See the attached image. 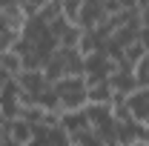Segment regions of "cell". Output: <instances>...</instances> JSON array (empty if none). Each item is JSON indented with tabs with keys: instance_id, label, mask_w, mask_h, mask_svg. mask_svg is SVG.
<instances>
[{
	"instance_id": "6da1fadb",
	"label": "cell",
	"mask_w": 149,
	"mask_h": 146,
	"mask_svg": "<svg viewBox=\"0 0 149 146\" xmlns=\"http://www.w3.org/2000/svg\"><path fill=\"white\" fill-rule=\"evenodd\" d=\"M52 89L57 97V109H80L86 106V77L83 74H63L52 80Z\"/></svg>"
},
{
	"instance_id": "7a4b0ae2",
	"label": "cell",
	"mask_w": 149,
	"mask_h": 146,
	"mask_svg": "<svg viewBox=\"0 0 149 146\" xmlns=\"http://www.w3.org/2000/svg\"><path fill=\"white\" fill-rule=\"evenodd\" d=\"M86 117H89V129L103 143H115L118 120H115L112 103H86Z\"/></svg>"
},
{
	"instance_id": "3957f363",
	"label": "cell",
	"mask_w": 149,
	"mask_h": 146,
	"mask_svg": "<svg viewBox=\"0 0 149 146\" xmlns=\"http://www.w3.org/2000/svg\"><path fill=\"white\" fill-rule=\"evenodd\" d=\"M112 69H115V60L106 57L100 49L83 57V77L86 80H109Z\"/></svg>"
},
{
	"instance_id": "277c9868",
	"label": "cell",
	"mask_w": 149,
	"mask_h": 146,
	"mask_svg": "<svg viewBox=\"0 0 149 146\" xmlns=\"http://www.w3.org/2000/svg\"><path fill=\"white\" fill-rule=\"evenodd\" d=\"M20 109H23V95H20L17 83L9 80V83L0 89V115L12 120V117H17V115H20Z\"/></svg>"
},
{
	"instance_id": "5b68a950",
	"label": "cell",
	"mask_w": 149,
	"mask_h": 146,
	"mask_svg": "<svg viewBox=\"0 0 149 146\" xmlns=\"http://www.w3.org/2000/svg\"><path fill=\"white\" fill-rule=\"evenodd\" d=\"M126 109H129V115L141 123V126L149 129V89L138 86V89L126 97Z\"/></svg>"
},
{
	"instance_id": "8992f818",
	"label": "cell",
	"mask_w": 149,
	"mask_h": 146,
	"mask_svg": "<svg viewBox=\"0 0 149 146\" xmlns=\"http://www.w3.org/2000/svg\"><path fill=\"white\" fill-rule=\"evenodd\" d=\"M103 17H106V12H103V3L100 0H83L80 3V15H77V29L92 32Z\"/></svg>"
},
{
	"instance_id": "52a82bcc",
	"label": "cell",
	"mask_w": 149,
	"mask_h": 146,
	"mask_svg": "<svg viewBox=\"0 0 149 146\" xmlns=\"http://www.w3.org/2000/svg\"><path fill=\"white\" fill-rule=\"evenodd\" d=\"M9 135H12L15 146H29L32 135H35V123H29L26 117H12L9 120Z\"/></svg>"
},
{
	"instance_id": "ba28073f",
	"label": "cell",
	"mask_w": 149,
	"mask_h": 146,
	"mask_svg": "<svg viewBox=\"0 0 149 146\" xmlns=\"http://www.w3.org/2000/svg\"><path fill=\"white\" fill-rule=\"evenodd\" d=\"M112 97L109 80H86V103H112Z\"/></svg>"
},
{
	"instance_id": "9c48e42d",
	"label": "cell",
	"mask_w": 149,
	"mask_h": 146,
	"mask_svg": "<svg viewBox=\"0 0 149 146\" xmlns=\"http://www.w3.org/2000/svg\"><path fill=\"white\" fill-rule=\"evenodd\" d=\"M132 72H135V80H138V86L149 89V55L141 57V60L132 66Z\"/></svg>"
},
{
	"instance_id": "30bf717a",
	"label": "cell",
	"mask_w": 149,
	"mask_h": 146,
	"mask_svg": "<svg viewBox=\"0 0 149 146\" xmlns=\"http://www.w3.org/2000/svg\"><path fill=\"white\" fill-rule=\"evenodd\" d=\"M80 3L83 0H60V15L77 26V15H80Z\"/></svg>"
},
{
	"instance_id": "8fae6325",
	"label": "cell",
	"mask_w": 149,
	"mask_h": 146,
	"mask_svg": "<svg viewBox=\"0 0 149 146\" xmlns=\"http://www.w3.org/2000/svg\"><path fill=\"white\" fill-rule=\"evenodd\" d=\"M138 40L143 43V49H146V55H149V29H146V26H141V35H138Z\"/></svg>"
},
{
	"instance_id": "7c38bea8",
	"label": "cell",
	"mask_w": 149,
	"mask_h": 146,
	"mask_svg": "<svg viewBox=\"0 0 149 146\" xmlns=\"http://www.w3.org/2000/svg\"><path fill=\"white\" fill-rule=\"evenodd\" d=\"M138 15H141V26L149 29V6H146V9H138Z\"/></svg>"
},
{
	"instance_id": "4fadbf2b",
	"label": "cell",
	"mask_w": 149,
	"mask_h": 146,
	"mask_svg": "<svg viewBox=\"0 0 149 146\" xmlns=\"http://www.w3.org/2000/svg\"><path fill=\"white\" fill-rule=\"evenodd\" d=\"M149 6V0H138V9H146Z\"/></svg>"
}]
</instances>
